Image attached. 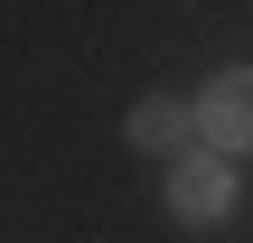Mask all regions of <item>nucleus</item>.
<instances>
[{"label":"nucleus","mask_w":253,"mask_h":243,"mask_svg":"<svg viewBox=\"0 0 253 243\" xmlns=\"http://www.w3.org/2000/svg\"><path fill=\"white\" fill-rule=\"evenodd\" d=\"M235 159L225 150H188V159H169V215L178 225H225L235 215Z\"/></svg>","instance_id":"f257e3e1"},{"label":"nucleus","mask_w":253,"mask_h":243,"mask_svg":"<svg viewBox=\"0 0 253 243\" xmlns=\"http://www.w3.org/2000/svg\"><path fill=\"white\" fill-rule=\"evenodd\" d=\"M197 131H207V150H225V159L253 150V66L207 75V94H197Z\"/></svg>","instance_id":"f03ea898"},{"label":"nucleus","mask_w":253,"mask_h":243,"mask_svg":"<svg viewBox=\"0 0 253 243\" xmlns=\"http://www.w3.org/2000/svg\"><path fill=\"white\" fill-rule=\"evenodd\" d=\"M122 140L150 150V159H188V140H197V103H178V94H141L131 122H122Z\"/></svg>","instance_id":"7ed1b4c3"}]
</instances>
